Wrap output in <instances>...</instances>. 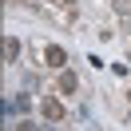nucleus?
<instances>
[{"instance_id": "nucleus-1", "label": "nucleus", "mask_w": 131, "mask_h": 131, "mask_svg": "<svg viewBox=\"0 0 131 131\" xmlns=\"http://www.w3.org/2000/svg\"><path fill=\"white\" fill-rule=\"evenodd\" d=\"M40 115H44L48 123L64 119V103H60V99H44V103H40Z\"/></svg>"}, {"instance_id": "nucleus-2", "label": "nucleus", "mask_w": 131, "mask_h": 131, "mask_svg": "<svg viewBox=\"0 0 131 131\" xmlns=\"http://www.w3.org/2000/svg\"><path fill=\"white\" fill-rule=\"evenodd\" d=\"M64 60H68V52L60 48V44H48V52H44V64H48V68H64Z\"/></svg>"}, {"instance_id": "nucleus-3", "label": "nucleus", "mask_w": 131, "mask_h": 131, "mask_svg": "<svg viewBox=\"0 0 131 131\" xmlns=\"http://www.w3.org/2000/svg\"><path fill=\"white\" fill-rule=\"evenodd\" d=\"M75 88H80V80H75L72 72H60V80H56V91H64V95H72Z\"/></svg>"}, {"instance_id": "nucleus-4", "label": "nucleus", "mask_w": 131, "mask_h": 131, "mask_svg": "<svg viewBox=\"0 0 131 131\" xmlns=\"http://www.w3.org/2000/svg\"><path fill=\"white\" fill-rule=\"evenodd\" d=\"M16 56H20V40L8 36V40H4V64H16Z\"/></svg>"}, {"instance_id": "nucleus-5", "label": "nucleus", "mask_w": 131, "mask_h": 131, "mask_svg": "<svg viewBox=\"0 0 131 131\" xmlns=\"http://www.w3.org/2000/svg\"><path fill=\"white\" fill-rule=\"evenodd\" d=\"M12 107L24 115V111H32V99H28V95H16V99H12Z\"/></svg>"}, {"instance_id": "nucleus-6", "label": "nucleus", "mask_w": 131, "mask_h": 131, "mask_svg": "<svg viewBox=\"0 0 131 131\" xmlns=\"http://www.w3.org/2000/svg\"><path fill=\"white\" fill-rule=\"evenodd\" d=\"M16 131H40V127H36V123H32V119H24V123H20V127H16Z\"/></svg>"}, {"instance_id": "nucleus-7", "label": "nucleus", "mask_w": 131, "mask_h": 131, "mask_svg": "<svg viewBox=\"0 0 131 131\" xmlns=\"http://www.w3.org/2000/svg\"><path fill=\"white\" fill-rule=\"evenodd\" d=\"M127 95H131V91H127Z\"/></svg>"}]
</instances>
